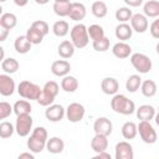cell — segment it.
<instances>
[{
  "label": "cell",
  "instance_id": "11",
  "mask_svg": "<svg viewBox=\"0 0 159 159\" xmlns=\"http://www.w3.org/2000/svg\"><path fill=\"white\" fill-rule=\"evenodd\" d=\"M129 21H130L132 30L138 32V34H143L148 30V26H149L148 17L143 14H133Z\"/></svg>",
  "mask_w": 159,
  "mask_h": 159
},
{
  "label": "cell",
  "instance_id": "51",
  "mask_svg": "<svg viewBox=\"0 0 159 159\" xmlns=\"http://www.w3.org/2000/svg\"><path fill=\"white\" fill-rule=\"evenodd\" d=\"M4 58H5V50H4L2 46H0V63H1V61Z\"/></svg>",
  "mask_w": 159,
  "mask_h": 159
},
{
  "label": "cell",
  "instance_id": "4",
  "mask_svg": "<svg viewBox=\"0 0 159 159\" xmlns=\"http://www.w3.org/2000/svg\"><path fill=\"white\" fill-rule=\"evenodd\" d=\"M137 132L139 133L142 140L145 144H154L158 139V134L157 130L154 129V127L150 124V122L147 120H140L139 124L137 125Z\"/></svg>",
  "mask_w": 159,
  "mask_h": 159
},
{
  "label": "cell",
  "instance_id": "28",
  "mask_svg": "<svg viewBox=\"0 0 159 159\" xmlns=\"http://www.w3.org/2000/svg\"><path fill=\"white\" fill-rule=\"evenodd\" d=\"M120 132H122V135L124 139L127 140H130V139H134L138 134L137 132V124L134 122H125L122 128H120Z\"/></svg>",
  "mask_w": 159,
  "mask_h": 159
},
{
  "label": "cell",
  "instance_id": "16",
  "mask_svg": "<svg viewBox=\"0 0 159 159\" xmlns=\"http://www.w3.org/2000/svg\"><path fill=\"white\" fill-rule=\"evenodd\" d=\"M134 112L139 120H147V122H150L155 117V113H157L155 108L150 104H142L138 108H135Z\"/></svg>",
  "mask_w": 159,
  "mask_h": 159
},
{
  "label": "cell",
  "instance_id": "38",
  "mask_svg": "<svg viewBox=\"0 0 159 159\" xmlns=\"http://www.w3.org/2000/svg\"><path fill=\"white\" fill-rule=\"evenodd\" d=\"M87 32H88V37L93 41V40H97V39H101L104 36V30L101 25H97V24H93L91 25L89 27H87Z\"/></svg>",
  "mask_w": 159,
  "mask_h": 159
},
{
  "label": "cell",
  "instance_id": "39",
  "mask_svg": "<svg viewBox=\"0 0 159 159\" xmlns=\"http://www.w3.org/2000/svg\"><path fill=\"white\" fill-rule=\"evenodd\" d=\"M92 46H93V48H94L96 51H98V52H104V51H107V50L109 48L111 42H109V39H107L106 36H103V37H101V39L93 40Z\"/></svg>",
  "mask_w": 159,
  "mask_h": 159
},
{
  "label": "cell",
  "instance_id": "5",
  "mask_svg": "<svg viewBox=\"0 0 159 159\" xmlns=\"http://www.w3.org/2000/svg\"><path fill=\"white\" fill-rule=\"evenodd\" d=\"M130 63L134 67V70H137L139 73H148L152 67V60L140 52H135V53H130Z\"/></svg>",
  "mask_w": 159,
  "mask_h": 159
},
{
  "label": "cell",
  "instance_id": "35",
  "mask_svg": "<svg viewBox=\"0 0 159 159\" xmlns=\"http://www.w3.org/2000/svg\"><path fill=\"white\" fill-rule=\"evenodd\" d=\"M26 37L29 39V41L32 43V45H39V43H41L42 42V40H43V35L39 31V30H36V29H34V27H29L27 29V31H26Z\"/></svg>",
  "mask_w": 159,
  "mask_h": 159
},
{
  "label": "cell",
  "instance_id": "9",
  "mask_svg": "<svg viewBox=\"0 0 159 159\" xmlns=\"http://www.w3.org/2000/svg\"><path fill=\"white\" fill-rule=\"evenodd\" d=\"M114 157L116 159H133L134 157V152H133V147L129 142L123 140L116 144L114 148Z\"/></svg>",
  "mask_w": 159,
  "mask_h": 159
},
{
  "label": "cell",
  "instance_id": "30",
  "mask_svg": "<svg viewBox=\"0 0 159 159\" xmlns=\"http://www.w3.org/2000/svg\"><path fill=\"white\" fill-rule=\"evenodd\" d=\"M0 25H2L9 31L12 30L17 25V17H16V15L12 14V12L1 14V16H0Z\"/></svg>",
  "mask_w": 159,
  "mask_h": 159
},
{
  "label": "cell",
  "instance_id": "49",
  "mask_svg": "<svg viewBox=\"0 0 159 159\" xmlns=\"http://www.w3.org/2000/svg\"><path fill=\"white\" fill-rule=\"evenodd\" d=\"M24 158H27V159H34V153H21L19 154V159H24Z\"/></svg>",
  "mask_w": 159,
  "mask_h": 159
},
{
  "label": "cell",
  "instance_id": "3",
  "mask_svg": "<svg viewBox=\"0 0 159 159\" xmlns=\"http://www.w3.org/2000/svg\"><path fill=\"white\" fill-rule=\"evenodd\" d=\"M42 88L31 82V81H21L17 86V93L20 94V97H22L24 99H27V101H36L37 97L40 96Z\"/></svg>",
  "mask_w": 159,
  "mask_h": 159
},
{
  "label": "cell",
  "instance_id": "13",
  "mask_svg": "<svg viewBox=\"0 0 159 159\" xmlns=\"http://www.w3.org/2000/svg\"><path fill=\"white\" fill-rule=\"evenodd\" d=\"M71 71V65L66 60H56L51 65V72L57 77H63Z\"/></svg>",
  "mask_w": 159,
  "mask_h": 159
},
{
  "label": "cell",
  "instance_id": "32",
  "mask_svg": "<svg viewBox=\"0 0 159 159\" xmlns=\"http://www.w3.org/2000/svg\"><path fill=\"white\" fill-rule=\"evenodd\" d=\"M91 11H92V14L96 16V17H98V19H103L106 15H107V12H108V7H107V4L104 2V1H94L93 4H92V6H91Z\"/></svg>",
  "mask_w": 159,
  "mask_h": 159
},
{
  "label": "cell",
  "instance_id": "23",
  "mask_svg": "<svg viewBox=\"0 0 159 159\" xmlns=\"http://www.w3.org/2000/svg\"><path fill=\"white\" fill-rule=\"evenodd\" d=\"M61 88L65 92H68V93L76 92L77 88H78V81H77V78L75 76H71V75L63 76L62 81H61Z\"/></svg>",
  "mask_w": 159,
  "mask_h": 159
},
{
  "label": "cell",
  "instance_id": "42",
  "mask_svg": "<svg viewBox=\"0 0 159 159\" xmlns=\"http://www.w3.org/2000/svg\"><path fill=\"white\" fill-rule=\"evenodd\" d=\"M31 135L36 139H40L42 142H46L47 138H48V134H47V130L45 127H36L31 130Z\"/></svg>",
  "mask_w": 159,
  "mask_h": 159
},
{
  "label": "cell",
  "instance_id": "41",
  "mask_svg": "<svg viewBox=\"0 0 159 159\" xmlns=\"http://www.w3.org/2000/svg\"><path fill=\"white\" fill-rule=\"evenodd\" d=\"M42 91H45V92L50 93L51 96L56 97V96L58 94V92H60V86H58V83H56L55 81H48V82H46V83L43 84Z\"/></svg>",
  "mask_w": 159,
  "mask_h": 159
},
{
  "label": "cell",
  "instance_id": "24",
  "mask_svg": "<svg viewBox=\"0 0 159 159\" xmlns=\"http://www.w3.org/2000/svg\"><path fill=\"white\" fill-rule=\"evenodd\" d=\"M143 15L147 17H158L159 16V1L158 0H149L143 5Z\"/></svg>",
  "mask_w": 159,
  "mask_h": 159
},
{
  "label": "cell",
  "instance_id": "8",
  "mask_svg": "<svg viewBox=\"0 0 159 159\" xmlns=\"http://www.w3.org/2000/svg\"><path fill=\"white\" fill-rule=\"evenodd\" d=\"M15 89H16V84L14 78L7 73L0 75V94L4 97H10L14 94Z\"/></svg>",
  "mask_w": 159,
  "mask_h": 159
},
{
  "label": "cell",
  "instance_id": "37",
  "mask_svg": "<svg viewBox=\"0 0 159 159\" xmlns=\"http://www.w3.org/2000/svg\"><path fill=\"white\" fill-rule=\"evenodd\" d=\"M15 132V127L12 125V123L4 120L0 123V138L2 139H7L10 138Z\"/></svg>",
  "mask_w": 159,
  "mask_h": 159
},
{
  "label": "cell",
  "instance_id": "29",
  "mask_svg": "<svg viewBox=\"0 0 159 159\" xmlns=\"http://www.w3.org/2000/svg\"><path fill=\"white\" fill-rule=\"evenodd\" d=\"M52 32L57 37H65L70 32V25L65 20H58L52 25Z\"/></svg>",
  "mask_w": 159,
  "mask_h": 159
},
{
  "label": "cell",
  "instance_id": "14",
  "mask_svg": "<svg viewBox=\"0 0 159 159\" xmlns=\"http://www.w3.org/2000/svg\"><path fill=\"white\" fill-rule=\"evenodd\" d=\"M101 89L104 94L108 96H113L116 93H118L119 89V82L114 78V77H106L102 80L101 82Z\"/></svg>",
  "mask_w": 159,
  "mask_h": 159
},
{
  "label": "cell",
  "instance_id": "19",
  "mask_svg": "<svg viewBox=\"0 0 159 159\" xmlns=\"http://www.w3.org/2000/svg\"><path fill=\"white\" fill-rule=\"evenodd\" d=\"M45 148L48 150V153L51 154H58L62 153L65 149V143L60 137H52V138H47L46 140V145Z\"/></svg>",
  "mask_w": 159,
  "mask_h": 159
},
{
  "label": "cell",
  "instance_id": "21",
  "mask_svg": "<svg viewBox=\"0 0 159 159\" xmlns=\"http://www.w3.org/2000/svg\"><path fill=\"white\" fill-rule=\"evenodd\" d=\"M75 50L76 47L73 46V43L68 40H63L58 47H57V52L60 55V57H62L63 60H67V58H71L73 55H75Z\"/></svg>",
  "mask_w": 159,
  "mask_h": 159
},
{
  "label": "cell",
  "instance_id": "31",
  "mask_svg": "<svg viewBox=\"0 0 159 159\" xmlns=\"http://www.w3.org/2000/svg\"><path fill=\"white\" fill-rule=\"evenodd\" d=\"M71 9V1H55L53 2V11L57 16L65 17L68 16Z\"/></svg>",
  "mask_w": 159,
  "mask_h": 159
},
{
  "label": "cell",
  "instance_id": "25",
  "mask_svg": "<svg viewBox=\"0 0 159 159\" xmlns=\"http://www.w3.org/2000/svg\"><path fill=\"white\" fill-rule=\"evenodd\" d=\"M140 92H142V94L144 96V97H147V98H150V97H154L155 94H157V89H158V87H157V83L153 81V80H145V81H143L142 83H140Z\"/></svg>",
  "mask_w": 159,
  "mask_h": 159
},
{
  "label": "cell",
  "instance_id": "20",
  "mask_svg": "<svg viewBox=\"0 0 159 159\" xmlns=\"http://www.w3.org/2000/svg\"><path fill=\"white\" fill-rule=\"evenodd\" d=\"M91 148L94 153L107 150V148H108V137L102 135V134H94V137L91 140Z\"/></svg>",
  "mask_w": 159,
  "mask_h": 159
},
{
  "label": "cell",
  "instance_id": "47",
  "mask_svg": "<svg viewBox=\"0 0 159 159\" xmlns=\"http://www.w3.org/2000/svg\"><path fill=\"white\" fill-rule=\"evenodd\" d=\"M9 36V30L5 29L2 25H0V42H4Z\"/></svg>",
  "mask_w": 159,
  "mask_h": 159
},
{
  "label": "cell",
  "instance_id": "34",
  "mask_svg": "<svg viewBox=\"0 0 159 159\" xmlns=\"http://www.w3.org/2000/svg\"><path fill=\"white\" fill-rule=\"evenodd\" d=\"M45 145H46V142H42L40 139H36L34 138L32 135H30V138L27 139V148L30 149L31 153L36 154V153H41L43 149H45Z\"/></svg>",
  "mask_w": 159,
  "mask_h": 159
},
{
  "label": "cell",
  "instance_id": "7",
  "mask_svg": "<svg viewBox=\"0 0 159 159\" xmlns=\"http://www.w3.org/2000/svg\"><path fill=\"white\" fill-rule=\"evenodd\" d=\"M84 113H86V109H84L83 104L77 103V102L70 103L67 106V108L65 109V116L67 117V119L71 123H78V122H81L83 119V117H84Z\"/></svg>",
  "mask_w": 159,
  "mask_h": 159
},
{
  "label": "cell",
  "instance_id": "33",
  "mask_svg": "<svg viewBox=\"0 0 159 159\" xmlns=\"http://www.w3.org/2000/svg\"><path fill=\"white\" fill-rule=\"evenodd\" d=\"M140 83H142V78L139 75H132L127 78L125 81V89L130 93H134L139 89L140 87Z\"/></svg>",
  "mask_w": 159,
  "mask_h": 159
},
{
  "label": "cell",
  "instance_id": "40",
  "mask_svg": "<svg viewBox=\"0 0 159 159\" xmlns=\"http://www.w3.org/2000/svg\"><path fill=\"white\" fill-rule=\"evenodd\" d=\"M55 98H56V97L51 96L50 93H47V92H45V91H41L40 96H39V97H37V99H36V102H37L40 106L47 107V106H50V104H52V103H53Z\"/></svg>",
  "mask_w": 159,
  "mask_h": 159
},
{
  "label": "cell",
  "instance_id": "45",
  "mask_svg": "<svg viewBox=\"0 0 159 159\" xmlns=\"http://www.w3.org/2000/svg\"><path fill=\"white\" fill-rule=\"evenodd\" d=\"M149 32L154 39H159V20H154L149 27Z\"/></svg>",
  "mask_w": 159,
  "mask_h": 159
},
{
  "label": "cell",
  "instance_id": "10",
  "mask_svg": "<svg viewBox=\"0 0 159 159\" xmlns=\"http://www.w3.org/2000/svg\"><path fill=\"white\" fill-rule=\"evenodd\" d=\"M93 130L96 134H102L108 137L113 130V124L107 117H99L93 123Z\"/></svg>",
  "mask_w": 159,
  "mask_h": 159
},
{
  "label": "cell",
  "instance_id": "18",
  "mask_svg": "<svg viewBox=\"0 0 159 159\" xmlns=\"http://www.w3.org/2000/svg\"><path fill=\"white\" fill-rule=\"evenodd\" d=\"M114 35L118 40L120 41H127L132 37L133 35V30L130 27L129 24L127 22H119L117 26H116V30H114Z\"/></svg>",
  "mask_w": 159,
  "mask_h": 159
},
{
  "label": "cell",
  "instance_id": "52",
  "mask_svg": "<svg viewBox=\"0 0 159 159\" xmlns=\"http://www.w3.org/2000/svg\"><path fill=\"white\" fill-rule=\"evenodd\" d=\"M35 2L39 4V5H45V4L50 2V0H35Z\"/></svg>",
  "mask_w": 159,
  "mask_h": 159
},
{
  "label": "cell",
  "instance_id": "55",
  "mask_svg": "<svg viewBox=\"0 0 159 159\" xmlns=\"http://www.w3.org/2000/svg\"><path fill=\"white\" fill-rule=\"evenodd\" d=\"M4 1H6V0H0V2H4Z\"/></svg>",
  "mask_w": 159,
  "mask_h": 159
},
{
  "label": "cell",
  "instance_id": "54",
  "mask_svg": "<svg viewBox=\"0 0 159 159\" xmlns=\"http://www.w3.org/2000/svg\"><path fill=\"white\" fill-rule=\"evenodd\" d=\"M55 1H70V0H55Z\"/></svg>",
  "mask_w": 159,
  "mask_h": 159
},
{
  "label": "cell",
  "instance_id": "48",
  "mask_svg": "<svg viewBox=\"0 0 159 159\" xmlns=\"http://www.w3.org/2000/svg\"><path fill=\"white\" fill-rule=\"evenodd\" d=\"M96 159H112L111 154L107 153V150H103V152H99V153H96Z\"/></svg>",
  "mask_w": 159,
  "mask_h": 159
},
{
  "label": "cell",
  "instance_id": "22",
  "mask_svg": "<svg viewBox=\"0 0 159 159\" xmlns=\"http://www.w3.org/2000/svg\"><path fill=\"white\" fill-rule=\"evenodd\" d=\"M31 46H32V43L29 41V39L26 37V35H22V36L16 37V40H15V42H14L15 51H16L17 53H21V55L27 53V52L31 50Z\"/></svg>",
  "mask_w": 159,
  "mask_h": 159
},
{
  "label": "cell",
  "instance_id": "2",
  "mask_svg": "<svg viewBox=\"0 0 159 159\" xmlns=\"http://www.w3.org/2000/svg\"><path fill=\"white\" fill-rule=\"evenodd\" d=\"M70 35H71V42L73 43V46L76 48H83L89 42V37H88V32H87V26L81 24V22L76 24L71 29Z\"/></svg>",
  "mask_w": 159,
  "mask_h": 159
},
{
  "label": "cell",
  "instance_id": "27",
  "mask_svg": "<svg viewBox=\"0 0 159 159\" xmlns=\"http://www.w3.org/2000/svg\"><path fill=\"white\" fill-rule=\"evenodd\" d=\"M19 67H20V63L14 57H7V58H4L1 61V68L7 75H12V73L17 72Z\"/></svg>",
  "mask_w": 159,
  "mask_h": 159
},
{
  "label": "cell",
  "instance_id": "6",
  "mask_svg": "<svg viewBox=\"0 0 159 159\" xmlns=\"http://www.w3.org/2000/svg\"><path fill=\"white\" fill-rule=\"evenodd\" d=\"M32 123H34V119L30 114L17 116L16 123H15V132L20 137H27L32 130Z\"/></svg>",
  "mask_w": 159,
  "mask_h": 159
},
{
  "label": "cell",
  "instance_id": "17",
  "mask_svg": "<svg viewBox=\"0 0 159 159\" xmlns=\"http://www.w3.org/2000/svg\"><path fill=\"white\" fill-rule=\"evenodd\" d=\"M86 14H87L86 6L82 2H71V9L68 12V17L71 20L78 22L86 17Z\"/></svg>",
  "mask_w": 159,
  "mask_h": 159
},
{
  "label": "cell",
  "instance_id": "26",
  "mask_svg": "<svg viewBox=\"0 0 159 159\" xmlns=\"http://www.w3.org/2000/svg\"><path fill=\"white\" fill-rule=\"evenodd\" d=\"M31 103L27 99H19L14 103L12 106V112L16 116H21V114H30L31 113Z\"/></svg>",
  "mask_w": 159,
  "mask_h": 159
},
{
  "label": "cell",
  "instance_id": "44",
  "mask_svg": "<svg viewBox=\"0 0 159 159\" xmlns=\"http://www.w3.org/2000/svg\"><path fill=\"white\" fill-rule=\"evenodd\" d=\"M12 113V106L7 102H0V120L6 119Z\"/></svg>",
  "mask_w": 159,
  "mask_h": 159
},
{
  "label": "cell",
  "instance_id": "50",
  "mask_svg": "<svg viewBox=\"0 0 159 159\" xmlns=\"http://www.w3.org/2000/svg\"><path fill=\"white\" fill-rule=\"evenodd\" d=\"M14 2L17 5V6H20V7H22V6H25V5H27V2H29V0H14Z\"/></svg>",
  "mask_w": 159,
  "mask_h": 159
},
{
  "label": "cell",
  "instance_id": "36",
  "mask_svg": "<svg viewBox=\"0 0 159 159\" xmlns=\"http://www.w3.org/2000/svg\"><path fill=\"white\" fill-rule=\"evenodd\" d=\"M132 15H133V12H132V10H130L128 6H123V7L117 9V10H116V14H114L116 19H117L119 22H128V21L130 20Z\"/></svg>",
  "mask_w": 159,
  "mask_h": 159
},
{
  "label": "cell",
  "instance_id": "12",
  "mask_svg": "<svg viewBox=\"0 0 159 159\" xmlns=\"http://www.w3.org/2000/svg\"><path fill=\"white\" fill-rule=\"evenodd\" d=\"M45 117L50 122H60L65 117V108L61 104H50L45 111Z\"/></svg>",
  "mask_w": 159,
  "mask_h": 159
},
{
  "label": "cell",
  "instance_id": "15",
  "mask_svg": "<svg viewBox=\"0 0 159 159\" xmlns=\"http://www.w3.org/2000/svg\"><path fill=\"white\" fill-rule=\"evenodd\" d=\"M112 53H113L114 57L120 58V60L128 58L130 56V53H132V47L125 41H119V42H117V43L113 45Z\"/></svg>",
  "mask_w": 159,
  "mask_h": 159
},
{
  "label": "cell",
  "instance_id": "46",
  "mask_svg": "<svg viewBox=\"0 0 159 159\" xmlns=\"http://www.w3.org/2000/svg\"><path fill=\"white\" fill-rule=\"evenodd\" d=\"M128 7H138L143 4V0H123Z\"/></svg>",
  "mask_w": 159,
  "mask_h": 159
},
{
  "label": "cell",
  "instance_id": "43",
  "mask_svg": "<svg viewBox=\"0 0 159 159\" xmlns=\"http://www.w3.org/2000/svg\"><path fill=\"white\" fill-rule=\"evenodd\" d=\"M31 27H34V29L39 30L43 36H46V35L50 32L48 24H47L46 21H43V20H36V21H34V22L31 24Z\"/></svg>",
  "mask_w": 159,
  "mask_h": 159
},
{
  "label": "cell",
  "instance_id": "53",
  "mask_svg": "<svg viewBox=\"0 0 159 159\" xmlns=\"http://www.w3.org/2000/svg\"><path fill=\"white\" fill-rule=\"evenodd\" d=\"M1 14H2V6H1V2H0V16H1Z\"/></svg>",
  "mask_w": 159,
  "mask_h": 159
},
{
  "label": "cell",
  "instance_id": "1",
  "mask_svg": "<svg viewBox=\"0 0 159 159\" xmlns=\"http://www.w3.org/2000/svg\"><path fill=\"white\" fill-rule=\"evenodd\" d=\"M111 107L116 113L124 114V116H130L135 111V104L132 99H129L127 96L116 93L113 94V98L111 99Z\"/></svg>",
  "mask_w": 159,
  "mask_h": 159
}]
</instances>
